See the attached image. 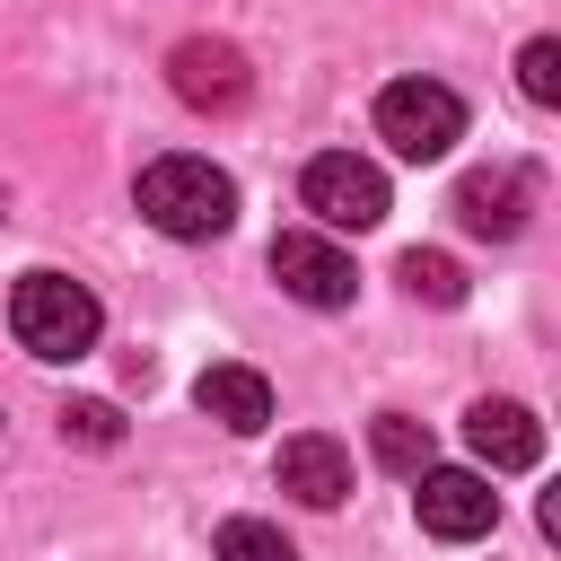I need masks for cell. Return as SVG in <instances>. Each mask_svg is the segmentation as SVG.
I'll use <instances>...</instances> for the list:
<instances>
[{"label":"cell","instance_id":"16","mask_svg":"<svg viewBox=\"0 0 561 561\" xmlns=\"http://www.w3.org/2000/svg\"><path fill=\"white\" fill-rule=\"evenodd\" d=\"M517 88H526L535 105H561V44H552V35H535V44L517 53Z\"/></svg>","mask_w":561,"mask_h":561},{"label":"cell","instance_id":"7","mask_svg":"<svg viewBox=\"0 0 561 561\" xmlns=\"http://www.w3.org/2000/svg\"><path fill=\"white\" fill-rule=\"evenodd\" d=\"M167 79H175V96H184L193 114H237V105L254 96L245 53H237V44H219V35H184V44L167 53Z\"/></svg>","mask_w":561,"mask_h":561},{"label":"cell","instance_id":"8","mask_svg":"<svg viewBox=\"0 0 561 561\" xmlns=\"http://www.w3.org/2000/svg\"><path fill=\"white\" fill-rule=\"evenodd\" d=\"M465 447H473L491 473H526V465L543 456V421H535L526 403H508V394H482V403L465 412Z\"/></svg>","mask_w":561,"mask_h":561},{"label":"cell","instance_id":"12","mask_svg":"<svg viewBox=\"0 0 561 561\" xmlns=\"http://www.w3.org/2000/svg\"><path fill=\"white\" fill-rule=\"evenodd\" d=\"M368 456L412 482V473H430V430H421L412 412H377V421H368Z\"/></svg>","mask_w":561,"mask_h":561},{"label":"cell","instance_id":"3","mask_svg":"<svg viewBox=\"0 0 561 561\" xmlns=\"http://www.w3.org/2000/svg\"><path fill=\"white\" fill-rule=\"evenodd\" d=\"M377 140L394 158L430 167V158H447L465 140V96L438 88V79H394V88H377Z\"/></svg>","mask_w":561,"mask_h":561},{"label":"cell","instance_id":"13","mask_svg":"<svg viewBox=\"0 0 561 561\" xmlns=\"http://www.w3.org/2000/svg\"><path fill=\"white\" fill-rule=\"evenodd\" d=\"M210 552H219V561H298V543H289L280 526H263V517H228V526L210 535Z\"/></svg>","mask_w":561,"mask_h":561},{"label":"cell","instance_id":"6","mask_svg":"<svg viewBox=\"0 0 561 561\" xmlns=\"http://www.w3.org/2000/svg\"><path fill=\"white\" fill-rule=\"evenodd\" d=\"M412 482H421V491H412L421 535H438V543H473V535L500 526V491H491L482 473H465V465H430V473H412Z\"/></svg>","mask_w":561,"mask_h":561},{"label":"cell","instance_id":"11","mask_svg":"<svg viewBox=\"0 0 561 561\" xmlns=\"http://www.w3.org/2000/svg\"><path fill=\"white\" fill-rule=\"evenodd\" d=\"M193 403H202L219 430H263V421H272V386H263V368H237V359H210V368L193 377Z\"/></svg>","mask_w":561,"mask_h":561},{"label":"cell","instance_id":"14","mask_svg":"<svg viewBox=\"0 0 561 561\" xmlns=\"http://www.w3.org/2000/svg\"><path fill=\"white\" fill-rule=\"evenodd\" d=\"M394 272H403V289H412V298H430V307H456V298H465V272H456V254H430V245H412Z\"/></svg>","mask_w":561,"mask_h":561},{"label":"cell","instance_id":"10","mask_svg":"<svg viewBox=\"0 0 561 561\" xmlns=\"http://www.w3.org/2000/svg\"><path fill=\"white\" fill-rule=\"evenodd\" d=\"M526 202H535V184H526L517 167H482V175L456 184V219L482 228V237H517V228H526Z\"/></svg>","mask_w":561,"mask_h":561},{"label":"cell","instance_id":"5","mask_svg":"<svg viewBox=\"0 0 561 561\" xmlns=\"http://www.w3.org/2000/svg\"><path fill=\"white\" fill-rule=\"evenodd\" d=\"M272 280H280L298 307H351V289H359L351 254H342L324 228H280V237H272Z\"/></svg>","mask_w":561,"mask_h":561},{"label":"cell","instance_id":"2","mask_svg":"<svg viewBox=\"0 0 561 561\" xmlns=\"http://www.w3.org/2000/svg\"><path fill=\"white\" fill-rule=\"evenodd\" d=\"M9 333H18L35 359H88L96 333H105V307H96V289L70 280V272H26V280L9 289Z\"/></svg>","mask_w":561,"mask_h":561},{"label":"cell","instance_id":"9","mask_svg":"<svg viewBox=\"0 0 561 561\" xmlns=\"http://www.w3.org/2000/svg\"><path fill=\"white\" fill-rule=\"evenodd\" d=\"M280 491L289 500H307V508H342L351 500V447L342 438H324V430H307V438H280Z\"/></svg>","mask_w":561,"mask_h":561},{"label":"cell","instance_id":"15","mask_svg":"<svg viewBox=\"0 0 561 561\" xmlns=\"http://www.w3.org/2000/svg\"><path fill=\"white\" fill-rule=\"evenodd\" d=\"M61 438L70 447H123V412L96 403V394H79V403H61Z\"/></svg>","mask_w":561,"mask_h":561},{"label":"cell","instance_id":"4","mask_svg":"<svg viewBox=\"0 0 561 561\" xmlns=\"http://www.w3.org/2000/svg\"><path fill=\"white\" fill-rule=\"evenodd\" d=\"M298 202L316 210V228H377L386 219V175L368 167V158H351V149H324V158H307V175H298Z\"/></svg>","mask_w":561,"mask_h":561},{"label":"cell","instance_id":"1","mask_svg":"<svg viewBox=\"0 0 561 561\" xmlns=\"http://www.w3.org/2000/svg\"><path fill=\"white\" fill-rule=\"evenodd\" d=\"M140 219L158 228V237H175V245H202V237H228V219H237V184H228V167H210V158H149L140 167Z\"/></svg>","mask_w":561,"mask_h":561}]
</instances>
